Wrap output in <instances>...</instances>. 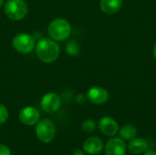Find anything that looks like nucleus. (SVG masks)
Instances as JSON below:
<instances>
[{"instance_id":"nucleus-1","label":"nucleus","mask_w":156,"mask_h":155,"mask_svg":"<svg viewBox=\"0 0 156 155\" xmlns=\"http://www.w3.org/2000/svg\"><path fill=\"white\" fill-rule=\"evenodd\" d=\"M36 54L37 58L43 62H53L59 56V46L53 39L43 38L37 44Z\"/></svg>"},{"instance_id":"nucleus-2","label":"nucleus","mask_w":156,"mask_h":155,"mask_svg":"<svg viewBox=\"0 0 156 155\" xmlns=\"http://www.w3.org/2000/svg\"><path fill=\"white\" fill-rule=\"evenodd\" d=\"M48 35L53 40L62 41L68 38L71 33L69 23L63 18H57L48 25Z\"/></svg>"},{"instance_id":"nucleus-3","label":"nucleus","mask_w":156,"mask_h":155,"mask_svg":"<svg viewBox=\"0 0 156 155\" xmlns=\"http://www.w3.org/2000/svg\"><path fill=\"white\" fill-rule=\"evenodd\" d=\"M27 12L28 6L24 0H8L5 5V13L12 20L23 19Z\"/></svg>"},{"instance_id":"nucleus-4","label":"nucleus","mask_w":156,"mask_h":155,"mask_svg":"<svg viewBox=\"0 0 156 155\" xmlns=\"http://www.w3.org/2000/svg\"><path fill=\"white\" fill-rule=\"evenodd\" d=\"M37 138L43 143H50L56 136V127L53 122L48 119L42 120L37 122L36 127Z\"/></svg>"},{"instance_id":"nucleus-5","label":"nucleus","mask_w":156,"mask_h":155,"mask_svg":"<svg viewBox=\"0 0 156 155\" xmlns=\"http://www.w3.org/2000/svg\"><path fill=\"white\" fill-rule=\"evenodd\" d=\"M14 48L22 54L30 53L35 48V38L27 33H20L14 37L12 41Z\"/></svg>"},{"instance_id":"nucleus-6","label":"nucleus","mask_w":156,"mask_h":155,"mask_svg":"<svg viewBox=\"0 0 156 155\" xmlns=\"http://www.w3.org/2000/svg\"><path fill=\"white\" fill-rule=\"evenodd\" d=\"M41 107L42 109L48 112V113H53L56 112L61 105V100L59 96L56 93L49 92L45 94L42 99H41Z\"/></svg>"},{"instance_id":"nucleus-7","label":"nucleus","mask_w":156,"mask_h":155,"mask_svg":"<svg viewBox=\"0 0 156 155\" xmlns=\"http://www.w3.org/2000/svg\"><path fill=\"white\" fill-rule=\"evenodd\" d=\"M87 99L93 104H104L109 100L108 91L101 87H92L87 92Z\"/></svg>"},{"instance_id":"nucleus-8","label":"nucleus","mask_w":156,"mask_h":155,"mask_svg":"<svg viewBox=\"0 0 156 155\" xmlns=\"http://www.w3.org/2000/svg\"><path fill=\"white\" fill-rule=\"evenodd\" d=\"M40 118L39 111L34 107H25L19 112V120L26 125H34L38 122Z\"/></svg>"},{"instance_id":"nucleus-9","label":"nucleus","mask_w":156,"mask_h":155,"mask_svg":"<svg viewBox=\"0 0 156 155\" xmlns=\"http://www.w3.org/2000/svg\"><path fill=\"white\" fill-rule=\"evenodd\" d=\"M126 144L121 138H112L106 144V155H125Z\"/></svg>"},{"instance_id":"nucleus-10","label":"nucleus","mask_w":156,"mask_h":155,"mask_svg":"<svg viewBox=\"0 0 156 155\" xmlns=\"http://www.w3.org/2000/svg\"><path fill=\"white\" fill-rule=\"evenodd\" d=\"M101 132L106 136H114L119 130L117 122L111 117H103L99 122Z\"/></svg>"},{"instance_id":"nucleus-11","label":"nucleus","mask_w":156,"mask_h":155,"mask_svg":"<svg viewBox=\"0 0 156 155\" xmlns=\"http://www.w3.org/2000/svg\"><path fill=\"white\" fill-rule=\"evenodd\" d=\"M84 151L90 155L99 154L103 149V143L98 137H90L83 143Z\"/></svg>"},{"instance_id":"nucleus-12","label":"nucleus","mask_w":156,"mask_h":155,"mask_svg":"<svg viewBox=\"0 0 156 155\" xmlns=\"http://www.w3.org/2000/svg\"><path fill=\"white\" fill-rule=\"evenodd\" d=\"M122 2L123 0H101L100 6L103 13L113 15L122 8Z\"/></svg>"},{"instance_id":"nucleus-13","label":"nucleus","mask_w":156,"mask_h":155,"mask_svg":"<svg viewBox=\"0 0 156 155\" xmlns=\"http://www.w3.org/2000/svg\"><path fill=\"white\" fill-rule=\"evenodd\" d=\"M149 147V143L144 139L140 138H133L128 144V150L130 153L133 154H141L145 153Z\"/></svg>"},{"instance_id":"nucleus-14","label":"nucleus","mask_w":156,"mask_h":155,"mask_svg":"<svg viewBox=\"0 0 156 155\" xmlns=\"http://www.w3.org/2000/svg\"><path fill=\"white\" fill-rule=\"evenodd\" d=\"M136 134H137L136 128L131 124L124 125L120 130V136L125 140H132V139L135 138Z\"/></svg>"},{"instance_id":"nucleus-15","label":"nucleus","mask_w":156,"mask_h":155,"mask_svg":"<svg viewBox=\"0 0 156 155\" xmlns=\"http://www.w3.org/2000/svg\"><path fill=\"white\" fill-rule=\"evenodd\" d=\"M66 52L70 55V56H77L80 51V44L75 41V40H70L67 43L66 47H65Z\"/></svg>"},{"instance_id":"nucleus-16","label":"nucleus","mask_w":156,"mask_h":155,"mask_svg":"<svg viewBox=\"0 0 156 155\" xmlns=\"http://www.w3.org/2000/svg\"><path fill=\"white\" fill-rule=\"evenodd\" d=\"M81 129L85 132L90 133V132L95 131V129H96V122L93 120H91V119H88V120H86V121H84L82 122Z\"/></svg>"},{"instance_id":"nucleus-17","label":"nucleus","mask_w":156,"mask_h":155,"mask_svg":"<svg viewBox=\"0 0 156 155\" xmlns=\"http://www.w3.org/2000/svg\"><path fill=\"white\" fill-rule=\"evenodd\" d=\"M8 119V111L7 109L0 103V124L5 123Z\"/></svg>"},{"instance_id":"nucleus-18","label":"nucleus","mask_w":156,"mask_h":155,"mask_svg":"<svg viewBox=\"0 0 156 155\" xmlns=\"http://www.w3.org/2000/svg\"><path fill=\"white\" fill-rule=\"evenodd\" d=\"M0 155H12V153L7 146L0 144Z\"/></svg>"},{"instance_id":"nucleus-19","label":"nucleus","mask_w":156,"mask_h":155,"mask_svg":"<svg viewBox=\"0 0 156 155\" xmlns=\"http://www.w3.org/2000/svg\"><path fill=\"white\" fill-rule=\"evenodd\" d=\"M73 155H85L84 152L81 151V150H76L74 153H73Z\"/></svg>"},{"instance_id":"nucleus-20","label":"nucleus","mask_w":156,"mask_h":155,"mask_svg":"<svg viewBox=\"0 0 156 155\" xmlns=\"http://www.w3.org/2000/svg\"><path fill=\"white\" fill-rule=\"evenodd\" d=\"M144 155H156V152H154V151H148V152H146Z\"/></svg>"},{"instance_id":"nucleus-21","label":"nucleus","mask_w":156,"mask_h":155,"mask_svg":"<svg viewBox=\"0 0 156 155\" xmlns=\"http://www.w3.org/2000/svg\"><path fill=\"white\" fill-rule=\"evenodd\" d=\"M154 58H155L156 59V43L155 45H154Z\"/></svg>"},{"instance_id":"nucleus-22","label":"nucleus","mask_w":156,"mask_h":155,"mask_svg":"<svg viewBox=\"0 0 156 155\" xmlns=\"http://www.w3.org/2000/svg\"><path fill=\"white\" fill-rule=\"evenodd\" d=\"M4 5V0H0V7Z\"/></svg>"}]
</instances>
